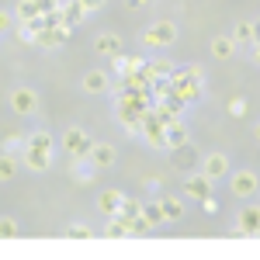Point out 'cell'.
<instances>
[{"label": "cell", "mask_w": 260, "mask_h": 260, "mask_svg": "<svg viewBox=\"0 0 260 260\" xmlns=\"http://www.w3.org/2000/svg\"><path fill=\"white\" fill-rule=\"evenodd\" d=\"M174 39H177L174 21H156V24H149L142 31V45H149V49H163V45H170Z\"/></svg>", "instance_id": "7a4b0ae2"}, {"label": "cell", "mask_w": 260, "mask_h": 260, "mask_svg": "<svg viewBox=\"0 0 260 260\" xmlns=\"http://www.w3.org/2000/svg\"><path fill=\"white\" fill-rule=\"evenodd\" d=\"M139 212H142V205H139V201H132V198H121V205H118V212H115V215L128 222V219H136Z\"/></svg>", "instance_id": "603a6c76"}, {"label": "cell", "mask_w": 260, "mask_h": 260, "mask_svg": "<svg viewBox=\"0 0 260 260\" xmlns=\"http://www.w3.org/2000/svg\"><path fill=\"white\" fill-rule=\"evenodd\" d=\"M184 194H191L194 201L208 198V194H212V180L205 177V174H191V177L184 180Z\"/></svg>", "instance_id": "ba28073f"}, {"label": "cell", "mask_w": 260, "mask_h": 260, "mask_svg": "<svg viewBox=\"0 0 260 260\" xmlns=\"http://www.w3.org/2000/svg\"><path fill=\"white\" fill-rule=\"evenodd\" d=\"M142 73L149 77V80H170V62H163V59H153V62H142Z\"/></svg>", "instance_id": "9a60e30c"}, {"label": "cell", "mask_w": 260, "mask_h": 260, "mask_svg": "<svg viewBox=\"0 0 260 260\" xmlns=\"http://www.w3.org/2000/svg\"><path fill=\"white\" fill-rule=\"evenodd\" d=\"M90 136L83 132V128H66V136H62V149L70 153V156H87L90 153Z\"/></svg>", "instance_id": "3957f363"}, {"label": "cell", "mask_w": 260, "mask_h": 260, "mask_svg": "<svg viewBox=\"0 0 260 260\" xmlns=\"http://www.w3.org/2000/svg\"><path fill=\"white\" fill-rule=\"evenodd\" d=\"M11 108H14L18 115H31V111L39 108V98H35V90H28V87H18V90L11 94Z\"/></svg>", "instance_id": "8992f818"}, {"label": "cell", "mask_w": 260, "mask_h": 260, "mask_svg": "<svg viewBox=\"0 0 260 260\" xmlns=\"http://www.w3.org/2000/svg\"><path fill=\"white\" fill-rule=\"evenodd\" d=\"M35 7H39V14H52V11H59L62 4L59 0H35Z\"/></svg>", "instance_id": "f546056e"}, {"label": "cell", "mask_w": 260, "mask_h": 260, "mask_svg": "<svg viewBox=\"0 0 260 260\" xmlns=\"http://www.w3.org/2000/svg\"><path fill=\"white\" fill-rule=\"evenodd\" d=\"M104 236H108V240H125V236H132V233H128V222H125V219H118V215H108Z\"/></svg>", "instance_id": "2e32d148"}, {"label": "cell", "mask_w": 260, "mask_h": 260, "mask_svg": "<svg viewBox=\"0 0 260 260\" xmlns=\"http://www.w3.org/2000/svg\"><path fill=\"white\" fill-rule=\"evenodd\" d=\"M142 219L149 222V225H153V229H156V225H163V208H160V201H149V205H142Z\"/></svg>", "instance_id": "ffe728a7"}, {"label": "cell", "mask_w": 260, "mask_h": 260, "mask_svg": "<svg viewBox=\"0 0 260 260\" xmlns=\"http://www.w3.org/2000/svg\"><path fill=\"white\" fill-rule=\"evenodd\" d=\"M160 208H163V219H167V222L184 219V205H180L177 198H160Z\"/></svg>", "instance_id": "ac0fdd59"}, {"label": "cell", "mask_w": 260, "mask_h": 260, "mask_svg": "<svg viewBox=\"0 0 260 260\" xmlns=\"http://www.w3.org/2000/svg\"><path fill=\"white\" fill-rule=\"evenodd\" d=\"M7 28H11V14H7V11H0V35H4Z\"/></svg>", "instance_id": "d6a6232c"}, {"label": "cell", "mask_w": 260, "mask_h": 260, "mask_svg": "<svg viewBox=\"0 0 260 260\" xmlns=\"http://www.w3.org/2000/svg\"><path fill=\"white\" fill-rule=\"evenodd\" d=\"M128 7H142V4H149V0H125Z\"/></svg>", "instance_id": "e575fe53"}, {"label": "cell", "mask_w": 260, "mask_h": 260, "mask_svg": "<svg viewBox=\"0 0 260 260\" xmlns=\"http://www.w3.org/2000/svg\"><path fill=\"white\" fill-rule=\"evenodd\" d=\"M121 191H101V198H98V208L104 212V215H115L118 212V205H121Z\"/></svg>", "instance_id": "e0dca14e"}, {"label": "cell", "mask_w": 260, "mask_h": 260, "mask_svg": "<svg viewBox=\"0 0 260 260\" xmlns=\"http://www.w3.org/2000/svg\"><path fill=\"white\" fill-rule=\"evenodd\" d=\"M184 142H191V136H187V128H184V121H170L167 125V149H177V146H184Z\"/></svg>", "instance_id": "4fadbf2b"}, {"label": "cell", "mask_w": 260, "mask_h": 260, "mask_svg": "<svg viewBox=\"0 0 260 260\" xmlns=\"http://www.w3.org/2000/svg\"><path fill=\"white\" fill-rule=\"evenodd\" d=\"M194 156H198V153L191 149V142H184V146H177V149H174V167H180V170H187V167L194 163Z\"/></svg>", "instance_id": "d6986e66"}, {"label": "cell", "mask_w": 260, "mask_h": 260, "mask_svg": "<svg viewBox=\"0 0 260 260\" xmlns=\"http://www.w3.org/2000/svg\"><path fill=\"white\" fill-rule=\"evenodd\" d=\"M94 52L115 59V56L121 52V39H118V35H111V31H104V35H98V42H94Z\"/></svg>", "instance_id": "8fae6325"}, {"label": "cell", "mask_w": 260, "mask_h": 260, "mask_svg": "<svg viewBox=\"0 0 260 260\" xmlns=\"http://www.w3.org/2000/svg\"><path fill=\"white\" fill-rule=\"evenodd\" d=\"M66 236H70V240H90L94 233H90V225H83V222H73V225L66 229Z\"/></svg>", "instance_id": "4316f807"}, {"label": "cell", "mask_w": 260, "mask_h": 260, "mask_svg": "<svg viewBox=\"0 0 260 260\" xmlns=\"http://www.w3.org/2000/svg\"><path fill=\"white\" fill-rule=\"evenodd\" d=\"M18 174V160L11 153H0V180H11Z\"/></svg>", "instance_id": "d4e9b609"}, {"label": "cell", "mask_w": 260, "mask_h": 260, "mask_svg": "<svg viewBox=\"0 0 260 260\" xmlns=\"http://www.w3.org/2000/svg\"><path fill=\"white\" fill-rule=\"evenodd\" d=\"M24 146H35V149H45V153H52V149H56V142H52L49 132H35V136H28Z\"/></svg>", "instance_id": "cb8c5ba5"}, {"label": "cell", "mask_w": 260, "mask_h": 260, "mask_svg": "<svg viewBox=\"0 0 260 260\" xmlns=\"http://www.w3.org/2000/svg\"><path fill=\"white\" fill-rule=\"evenodd\" d=\"M253 59H257V62H260V45H257V56H253Z\"/></svg>", "instance_id": "d590c367"}, {"label": "cell", "mask_w": 260, "mask_h": 260, "mask_svg": "<svg viewBox=\"0 0 260 260\" xmlns=\"http://www.w3.org/2000/svg\"><path fill=\"white\" fill-rule=\"evenodd\" d=\"M257 39V24H250V21H240L236 24V31H233V42L240 45V42H253Z\"/></svg>", "instance_id": "44dd1931"}, {"label": "cell", "mask_w": 260, "mask_h": 260, "mask_svg": "<svg viewBox=\"0 0 260 260\" xmlns=\"http://www.w3.org/2000/svg\"><path fill=\"white\" fill-rule=\"evenodd\" d=\"M24 163L31 167V170H49L52 167V153H45V149H35V146H24Z\"/></svg>", "instance_id": "30bf717a"}, {"label": "cell", "mask_w": 260, "mask_h": 260, "mask_svg": "<svg viewBox=\"0 0 260 260\" xmlns=\"http://www.w3.org/2000/svg\"><path fill=\"white\" fill-rule=\"evenodd\" d=\"M14 149H21V139H18V136H11V139H7V153H11V156H14Z\"/></svg>", "instance_id": "836d02e7"}, {"label": "cell", "mask_w": 260, "mask_h": 260, "mask_svg": "<svg viewBox=\"0 0 260 260\" xmlns=\"http://www.w3.org/2000/svg\"><path fill=\"white\" fill-rule=\"evenodd\" d=\"M80 4H83V11H87V14H94V11L104 7V0H80Z\"/></svg>", "instance_id": "1f68e13d"}, {"label": "cell", "mask_w": 260, "mask_h": 260, "mask_svg": "<svg viewBox=\"0 0 260 260\" xmlns=\"http://www.w3.org/2000/svg\"><path fill=\"white\" fill-rule=\"evenodd\" d=\"M70 24H56V28H39V35H35V42L39 45H45V49H56V45H66L70 42Z\"/></svg>", "instance_id": "277c9868"}, {"label": "cell", "mask_w": 260, "mask_h": 260, "mask_svg": "<svg viewBox=\"0 0 260 260\" xmlns=\"http://www.w3.org/2000/svg\"><path fill=\"white\" fill-rule=\"evenodd\" d=\"M83 90H87V94H104V90H108V73H104V70L83 73Z\"/></svg>", "instance_id": "7c38bea8"}, {"label": "cell", "mask_w": 260, "mask_h": 260, "mask_svg": "<svg viewBox=\"0 0 260 260\" xmlns=\"http://www.w3.org/2000/svg\"><path fill=\"white\" fill-rule=\"evenodd\" d=\"M170 87L177 90V98L184 104H191V101H198L201 94V66H184L177 73H170Z\"/></svg>", "instance_id": "6da1fadb"}, {"label": "cell", "mask_w": 260, "mask_h": 260, "mask_svg": "<svg viewBox=\"0 0 260 260\" xmlns=\"http://www.w3.org/2000/svg\"><path fill=\"white\" fill-rule=\"evenodd\" d=\"M18 236V222L14 219H0V240H14Z\"/></svg>", "instance_id": "f1b7e54d"}, {"label": "cell", "mask_w": 260, "mask_h": 260, "mask_svg": "<svg viewBox=\"0 0 260 260\" xmlns=\"http://www.w3.org/2000/svg\"><path fill=\"white\" fill-rule=\"evenodd\" d=\"M59 11H62V21H66L70 28H77V24H80V21L87 18V11H83V4H80V0H66Z\"/></svg>", "instance_id": "5bb4252c"}, {"label": "cell", "mask_w": 260, "mask_h": 260, "mask_svg": "<svg viewBox=\"0 0 260 260\" xmlns=\"http://www.w3.org/2000/svg\"><path fill=\"white\" fill-rule=\"evenodd\" d=\"M229 111H233L236 118H240V115H246V101H243V98H233V104H229Z\"/></svg>", "instance_id": "4dcf8cb0"}, {"label": "cell", "mask_w": 260, "mask_h": 260, "mask_svg": "<svg viewBox=\"0 0 260 260\" xmlns=\"http://www.w3.org/2000/svg\"><path fill=\"white\" fill-rule=\"evenodd\" d=\"M253 132H257V139H260V125H257V128H253Z\"/></svg>", "instance_id": "8d00e7d4"}, {"label": "cell", "mask_w": 260, "mask_h": 260, "mask_svg": "<svg viewBox=\"0 0 260 260\" xmlns=\"http://www.w3.org/2000/svg\"><path fill=\"white\" fill-rule=\"evenodd\" d=\"M132 70H142L139 56H121L118 52V73H132Z\"/></svg>", "instance_id": "484cf974"}, {"label": "cell", "mask_w": 260, "mask_h": 260, "mask_svg": "<svg viewBox=\"0 0 260 260\" xmlns=\"http://www.w3.org/2000/svg\"><path fill=\"white\" fill-rule=\"evenodd\" d=\"M18 18H24V21L39 18V7H35V0H21V4H18Z\"/></svg>", "instance_id": "83f0119b"}, {"label": "cell", "mask_w": 260, "mask_h": 260, "mask_svg": "<svg viewBox=\"0 0 260 260\" xmlns=\"http://www.w3.org/2000/svg\"><path fill=\"white\" fill-rule=\"evenodd\" d=\"M257 174L253 170H240V174H233V194L236 198H250L253 191H257Z\"/></svg>", "instance_id": "52a82bcc"}, {"label": "cell", "mask_w": 260, "mask_h": 260, "mask_svg": "<svg viewBox=\"0 0 260 260\" xmlns=\"http://www.w3.org/2000/svg\"><path fill=\"white\" fill-rule=\"evenodd\" d=\"M87 160L94 163V167H101V170H104V167H115V149H111L108 142H94L90 153H87Z\"/></svg>", "instance_id": "9c48e42d"}, {"label": "cell", "mask_w": 260, "mask_h": 260, "mask_svg": "<svg viewBox=\"0 0 260 260\" xmlns=\"http://www.w3.org/2000/svg\"><path fill=\"white\" fill-rule=\"evenodd\" d=\"M233 49H236V42L233 39H215L212 42V56H215V59H229V56H233Z\"/></svg>", "instance_id": "7402d4cb"}, {"label": "cell", "mask_w": 260, "mask_h": 260, "mask_svg": "<svg viewBox=\"0 0 260 260\" xmlns=\"http://www.w3.org/2000/svg\"><path fill=\"white\" fill-rule=\"evenodd\" d=\"M201 174L208 180H222L229 174V156H222V153H208L205 163H201Z\"/></svg>", "instance_id": "5b68a950"}]
</instances>
